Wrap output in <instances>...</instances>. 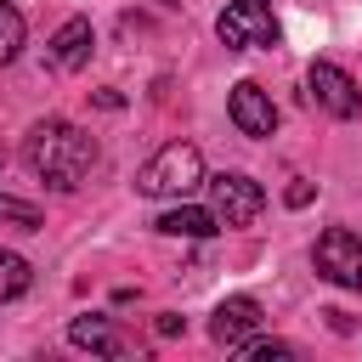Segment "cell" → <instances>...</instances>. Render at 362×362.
Returning <instances> with one entry per match:
<instances>
[{
  "label": "cell",
  "mask_w": 362,
  "mask_h": 362,
  "mask_svg": "<svg viewBox=\"0 0 362 362\" xmlns=\"http://www.w3.org/2000/svg\"><path fill=\"white\" fill-rule=\"evenodd\" d=\"M226 113H232V124H238L243 136H255V141L277 130V102H272V96H266L255 79H238V85H232V96H226Z\"/></svg>",
  "instance_id": "52a82bcc"
},
{
  "label": "cell",
  "mask_w": 362,
  "mask_h": 362,
  "mask_svg": "<svg viewBox=\"0 0 362 362\" xmlns=\"http://www.w3.org/2000/svg\"><path fill=\"white\" fill-rule=\"evenodd\" d=\"M209 209H215V221L221 226H255V215L266 209V192L249 181V175H238V170H226V175H215L209 181Z\"/></svg>",
  "instance_id": "8992f818"
},
{
  "label": "cell",
  "mask_w": 362,
  "mask_h": 362,
  "mask_svg": "<svg viewBox=\"0 0 362 362\" xmlns=\"http://www.w3.org/2000/svg\"><path fill=\"white\" fill-rule=\"evenodd\" d=\"M283 198H288V204H294V209H300V204H311V181H294V187H288V192H283Z\"/></svg>",
  "instance_id": "2e32d148"
},
{
  "label": "cell",
  "mask_w": 362,
  "mask_h": 362,
  "mask_svg": "<svg viewBox=\"0 0 362 362\" xmlns=\"http://www.w3.org/2000/svg\"><path fill=\"white\" fill-rule=\"evenodd\" d=\"M17 51H23V11L0 0V62H17Z\"/></svg>",
  "instance_id": "5bb4252c"
},
{
  "label": "cell",
  "mask_w": 362,
  "mask_h": 362,
  "mask_svg": "<svg viewBox=\"0 0 362 362\" xmlns=\"http://www.w3.org/2000/svg\"><path fill=\"white\" fill-rule=\"evenodd\" d=\"M90 45H96L90 23H85V17H68V23L51 34V68H62V74L85 68V62H90Z\"/></svg>",
  "instance_id": "9c48e42d"
},
{
  "label": "cell",
  "mask_w": 362,
  "mask_h": 362,
  "mask_svg": "<svg viewBox=\"0 0 362 362\" xmlns=\"http://www.w3.org/2000/svg\"><path fill=\"white\" fill-rule=\"evenodd\" d=\"M198 181H204V153L192 141H170L136 170V192L141 198H187Z\"/></svg>",
  "instance_id": "7a4b0ae2"
},
{
  "label": "cell",
  "mask_w": 362,
  "mask_h": 362,
  "mask_svg": "<svg viewBox=\"0 0 362 362\" xmlns=\"http://www.w3.org/2000/svg\"><path fill=\"white\" fill-rule=\"evenodd\" d=\"M238 351H243V356H255V362H272V356H294V345H288V339H243Z\"/></svg>",
  "instance_id": "9a60e30c"
},
{
  "label": "cell",
  "mask_w": 362,
  "mask_h": 362,
  "mask_svg": "<svg viewBox=\"0 0 362 362\" xmlns=\"http://www.w3.org/2000/svg\"><path fill=\"white\" fill-rule=\"evenodd\" d=\"M311 266H317V277L362 294V238H356L351 226H328V232L317 238V249H311Z\"/></svg>",
  "instance_id": "277c9868"
},
{
  "label": "cell",
  "mask_w": 362,
  "mask_h": 362,
  "mask_svg": "<svg viewBox=\"0 0 362 362\" xmlns=\"http://www.w3.org/2000/svg\"><path fill=\"white\" fill-rule=\"evenodd\" d=\"M305 96L322 113H334V119H356L362 113V85L345 68H334V62H311L305 68Z\"/></svg>",
  "instance_id": "5b68a950"
},
{
  "label": "cell",
  "mask_w": 362,
  "mask_h": 362,
  "mask_svg": "<svg viewBox=\"0 0 362 362\" xmlns=\"http://www.w3.org/2000/svg\"><path fill=\"white\" fill-rule=\"evenodd\" d=\"M23 158H28V170H34L45 187L74 192V187L90 175V164H96V136H85V130L68 124V119H40V124L28 130V141H23Z\"/></svg>",
  "instance_id": "6da1fadb"
},
{
  "label": "cell",
  "mask_w": 362,
  "mask_h": 362,
  "mask_svg": "<svg viewBox=\"0 0 362 362\" xmlns=\"http://www.w3.org/2000/svg\"><path fill=\"white\" fill-rule=\"evenodd\" d=\"M0 226H17V232H40V226H45V215H40V204L0 192Z\"/></svg>",
  "instance_id": "4fadbf2b"
},
{
  "label": "cell",
  "mask_w": 362,
  "mask_h": 362,
  "mask_svg": "<svg viewBox=\"0 0 362 362\" xmlns=\"http://www.w3.org/2000/svg\"><path fill=\"white\" fill-rule=\"evenodd\" d=\"M153 232H164V238H215V232H221V221H215V209L175 204V209H164V215L153 221Z\"/></svg>",
  "instance_id": "30bf717a"
},
{
  "label": "cell",
  "mask_w": 362,
  "mask_h": 362,
  "mask_svg": "<svg viewBox=\"0 0 362 362\" xmlns=\"http://www.w3.org/2000/svg\"><path fill=\"white\" fill-rule=\"evenodd\" d=\"M215 34L232 45V51H272L277 45V17H272V0H232L221 17H215Z\"/></svg>",
  "instance_id": "3957f363"
},
{
  "label": "cell",
  "mask_w": 362,
  "mask_h": 362,
  "mask_svg": "<svg viewBox=\"0 0 362 362\" xmlns=\"http://www.w3.org/2000/svg\"><path fill=\"white\" fill-rule=\"evenodd\" d=\"M68 339L79 351H96V356H124V334L107 322V317H74L68 322Z\"/></svg>",
  "instance_id": "8fae6325"
},
{
  "label": "cell",
  "mask_w": 362,
  "mask_h": 362,
  "mask_svg": "<svg viewBox=\"0 0 362 362\" xmlns=\"http://www.w3.org/2000/svg\"><path fill=\"white\" fill-rule=\"evenodd\" d=\"M260 328V300H249V294H232V300H221L215 305V322H209V334L221 339V345H243L249 334Z\"/></svg>",
  "instance_id": "ba28073f"
},
{
  "label": "cell",
  "mask_w": 362,
  "mask_h": 362,
  "mask_svg": "<svg viewBox=\"0 0 362 362\" xmlns=\"http://www.w3.org/2000/svg\"><path fill=\"white\" fill-rule=\"evenodd\" d=\"M28 283H34L28 260H23L17 249H0V305H6V300H17V294H23Z\"/></svg>",
  "instance_id": "7c38bea8"
}]
</instances>
